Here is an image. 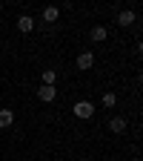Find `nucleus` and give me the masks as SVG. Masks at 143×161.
Segmentation results:
<instances>
[{
	"mask_svg": "<svg viewBox=\"0 0 143 161\" xmlns=\"http://www.w3.org/2000/svg\"><path fill=\"white\" fill-rule=\"evenodd\" d=\"M74 115L77 118H92L94 115V104H92V101H77V104H74Z\"/></svg>",
	"mask_w": 143,
	"mask_h": 161,
	"instance_id": "obj_1",
	"label": "nucleus"
},
{
	"mask_svg": "<svg viewBox=\"0 0 143 161\" xmlns=\"http://www.w3.org/2000/svg\"><path fill=\"white\" fill-rule=\"evenodd\" d=\"M54 95H57V86H46V84H40V89H37V98L40 101H54Z\"/></svg>",
	"mask_w": 143,
	"mask_h": 161,
	"instance_id": "obj_2",
	"label": "nucleus"
},
{
	"mask_svg": "<svg viewBox=\"0 0 143 161\" xmlns=\"http://www.w3.org/2000/svg\"><path fill=\"white\" fill-rule=\"evenodd\" d=\"M94 66V55L92 52H80L77 55V69H92Z\"/></svg>",
	"mask_w": 143,
	"mask_h": 161,
	"instance_id": "obj_3",
	"label": "nucleus"
},
{
	"mask_svg": "<svg viewBox=\"0 0 143 161\" xmlns=\"http://www.w3.org/2000/svg\"><path fill=\"white\" fill-rule=\"evenodd\" d=\"M89 37L94 40V43H100V40H106V37H109V29H106V26H92Z\"/></svg>",
	"mask_w": 143,
	"mask_h": 161,
	"instance_id": "obj_4",
	"label": "nucleus"
},
{
	"mask_svg": "<svg viewBox=\"0 0 143 161\" xmlns=\"http://www.w3.org/2000/svg\"><path fill=\"white\" fill-rule=\"evenodd\" d=\"M117 23L123 26V29H126V26H132V23H135V12H132V9H123V12L117 14Z\"/></svg>",
	"mask_w": 143,
	"mask_h": 161,
	"instance_id": "obj_5",
	"label": "nucleus"
},
{
	"mask_svg": "<svg viewBox=\"0 0 143 161\" xmlns=\"http://www.w3.org/2000/svg\"><path fill=\"white\" fill-rule=\"evenodd\" d=\"M17 29H20V32H32V29H34V20H32L29 14H20V17H17Z\"/></svg>",
	"mask_w": 143,
	"mask_h": 161,
	"instance_id": "obj_6",
	"label": "nucleus"
},
{
	"mask_svg": "<svg viewBox=\"0 0 143 161\" xmlns=\"http://www.w3.org/2000/svg\"><path fill=\"white\" fill-rule=\"evenodd\" d=\"M109 130H112V132H117V135H120V132H126V118H120V115H117V118H112V121H109Z\"/></svg>",
	"mask_w": 143,
	"mask_h": 161,
	"instance_id": "obj_7",
	"label": "nucleus"
},
{
	"mask_svg": "<svg viewBox=\"0 0 143 161\" xmlns=\"http://www.w3.org/2000/svg\"><path fill=\"white\" fill-rule=\"evenodd\" d=\"M12 124H14V112L9 107H3L0 109V127H12Z\"/></svg>",
	"mask_w": 143,
	"mask_h": 161,
	"instance_id": "obj_8",
	"label": "nucleus"
},
{
	"mask_svg": "<svg viewBox=\"0 0 143 161\" xmlns=\"http://www.w3.org/2000/svg\"><path fill=\"white\" fill-rule=\"evenodd\" d=\"M57 17H60V9L57 6H46L43 9V20H46V23H54Z\"/></svg>",
	"mask_w": 143,
	"mask_h": 161,
	"instance_id": "obj_9",
	"label": "nucleus"
},
{
	"mask_svg": "<svg viewBox=\"0 0 143 161\" xmlns=\"http://www.w3.org/2000/svg\"><path fill=\"white\" fill-rule=\"evenodd\" d=\"M43 84H46V86H54V84H57V72H54V69H46V72H43Z\"/></svg>",
	"mask_w": 143,
	"mask_h": 161,
	"instance_id": "obj_10",
	"label": "nucleus"
},
{
	"mask_svg": "<svg viewBox=\"0 0 143 161\" xmlns=\"http://www.w3.org/2000/svg\"><path fill=\"white\" fill-rule=\"evenodd\" d=\"M115 104H117V95H115V92H103V107H109V109H112Z\"/></svg>",
	"mask_w": 143,
	"mask_h": 161,
	"instance_id": "obj_11",
	"label": "nucleus"
}]
</instances>
